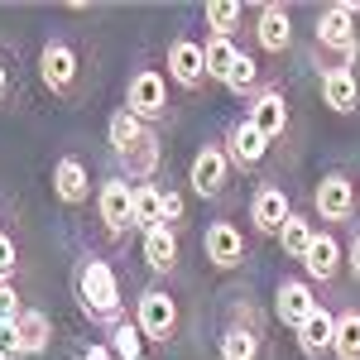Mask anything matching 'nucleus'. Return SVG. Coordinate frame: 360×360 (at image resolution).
Wrapping results in <instances>:
<instances>
[{
  "label": "nucleus",
  "mask_w": 360,
  "mask_h": 360,
  "mask_svg": "<svg viewBox=\"0 0 360 360\" xmlns=\"http://www.w3.org/2000/svg\"><path fill=\"white\" fill-rule=\"evenodd\" d=\"M72 293H77V307L91 322H101V327L125 322V293H120V278H115L111 259L82 255L77 269H72Z\"/></svg>",
  "instance_id": "1"
},
{
  "label": "nucleus",
  "mask_w": 360,
  "mask_h": 360,
  "mask_svg": "<svg viewBox=\"0 0 360 360\" xmlns=\"http://www.w3.org/2000/svg\"><path fill=\"white\" fill-rule=\"evenodd\" d=\"M312 44H317V53H327L322 68H356V58H360V5L336 0L327 10H317Z\"/></svg>",
  "instance_id": "2"
},
{
  "label": "nucleus",
  "mask_w": 360,
  "mask_h": 360,
  "mask_svg": "<svg viewBox=\"0 0 360 360\" xmlns=\"http://www.w3.org/2000/svg\"><path fill=\"white\" fill-rule=\"evenodd\" d=\"M360 212V183L346 168H327L317 183H312V217L327 226V231H351Z\"/></svg>",
  "instance_id": "3"
},
{
  "label": "nucleus",
  "mask_w": 360,
  "mask_h": 360,
  "mask_svg": "<svg viewBox=\"0 0 360 360\" xmlns=\"http://www.w3.org/2000/svg\"><path fill=\"white\" fill-rule=\"evenodd\" d=\"M125 111L139 115L149 130H159L173 120V101H168V72L154 63H139L135 72L125 77Z\"/></svg>",
  "instance_id": "4"
},
{
  "label": "nucleus",
  "mask_w": 360,
  "mask_h": 360,
  "mask_svg": "<svg viewBox=\"0 0 360 360\" xmlns=\"http://www.w3.org/2000/svg\"><path fill=\"white\" fill-rule=\"evenodd\" d=\"M221 360H259L264 356V317L250 298H236L221 322V341H217Z\"/></svg>",
  "instance_id": "5"
},
{
  "label": "nucleus",
  "mask_w": 360,
  "mask_h": 360,
  "mask_svg": "<svg viewBox=\"0 0 360 360\" xmlns=\"http://www.w3.org/2000/svg\"><path fill=\"white\" fill-rule=\"evenodd\" d=\"M39 82L53 91L58 101H77L82 96V53L72 49V39H44V49H39Z\"/></svg>",
  "instance_id": "6"
},
{
  "label": "nucleus",
  "mask_w": 360,
  "mask_h": 360,
  "mask_svg": "<svg viewBox=\"0 0 360 360\" xmlns=\"http://www.w3.org/2000/svg\"><path fill=\"white\" fill-rule=\"evenodd\" d=\"M231 178H236V164H231L221 139L197 144L193 164H188V188H193V197H202V202H226L231 197Z\"/></svg>",
  "instance_id": "7"
},
{
  "label": "nucleus",
  "mask_w": 360,
  "mask_h": 360,
  "mask_svg": "<svg viewBox=\"0 0 360 360\" xmlns=\"http://www.w3.org/2000/svg\"><path fill=\"white\" fill-rule=\"evenodd\" d=\"M135 322L144 341H154V346H168V341H178V327H183V312H178V298L168 293L164 283H149V288H139L135 298Z\"/></svg>",
  "instance_id": "8"
},
{
  "label": "nucleus",
  "mask_w": 360,
  "mask_h": 360,
  "mask_svg": "<svg viewBox=\"0 0 360 360\" xmlns=\"http://www.w3.org/2000/svg\"><path fill=\"white\" fill-rule=\"evenodd\" d=\"M96 221H101V231H106L111 240H120V236L135 231V183H130V178L106 173V178L96 183Z\"/></svg>",
  "instance_id": "9"
},
{
  "label": "nucleus",
  "mask_w": 360,
  "mask_h": 360,
  "mask_svg": "<svg viewBox=\"0 0 360 360\" xmlns=\"http://www.w3.org/2000/svg\"><path fill=\"white\" fill-rule=\"evenodd\" d=\"M202 259H207L217 274H236V269H245V259H250L245 226H236L231 217L207 221V231H202Z\"/></svg>",
  "instance_id": "10"
},
{
  "label": "nucleus",
  "mask_w": 360,
  "mask_h": 360,
  "mask_svg": "<svg viewBox=\"0 0 360 360\" xmlns=\"http://www.w3.org/2000/svg\"><path fill=\"white\" fill-rule=\"evenodd\" d=\"M341 274H346V250H341V236L327 231V226H317V236H312V245L303 255V278L312 288H327L336 293L341 288Z\"/></svg>",
  "instance_id": "11"
},
{
  "label": "nucleus",
  "mask_w": 360,
  "mask_h": 360,
  "mask_svg": "<svg viewBox=\"0 0 360 360\" xmlns=\"http://www.w3.org/2000/svg\"><path fill=\"white\" fill-rule=\"evenodd\" d=\"M250 34H255V49L264 58H288L293 53V10L278 5V0H264L250 10Z\"/></svg>",
  "instance_id": "12"
},
{
  "label": "nucleus",
  "mask_w": 360,
  "mask_h": 360,
  "mask_svg": "<svg viewBox=\"0 0 360 360\" xmlns=\"http://www.w3.org/2000/svg\"><path fill=\"white\" fill-rule=\"evenodd\" d=\"M245 120L264 139H269V144H274V139H283L288 130H293V106H288V91H283L278 82H264L245 101Z\"/></svg>",
  "instance_id": "13"
},
{
  "label": "nucleus",
  "mask_w": 360,
  "mask_h": 360,
  "mask_svg": "<svg viewBox=\"0 0 360 360\" xmlns=\"http://www.w3.org/2000/svg\"><path fill=\"white\" fill-rule=\"evenodd\" d=\"M317 307H322V298H317V288H312L303 274H283L274 283V322H278V327L298 332Z\"/></svg>",
  "instance_id": "14"
},
{
  "label": "nucleus",
  "mask_w": 360,
  "mask_h": 360,
  "mask_svg": "<svg viewBox=\"0 0 360 360\" xmlns=\"http://www.w3.org/2000/svg\"><path fill=\"white\" fill-rule=\"evenodd\" d=\"M164 68H168V82L183 86V91H202L207 86V58H202V44L193 34H173L168 39Z\"/></svg>",
  "instance_id": "15"
},
{
  "label": "nucleus",
  "mask_w": 360,
  "mask_h": 360,
  "mask_svg": "<svg viewBox=\"0 0 360 360\" xmlns=\"http://www.w3.org/2000/svg\"><path fill=\"white\" fill-rule=\"evenodd\" d=\"M293 217V197H288V188L283 183H259L255 193H250V231L255 236H269L274 240L278 226Z\"/></svg>",
  "instance_id": "16"
},
{
  "label": "nucleus",
  "mask_w": 360,
  "mask_h": 360,
  "mask_svg": "<svg viewBox=\"0 0 360 360\" xmlns=\"http://www.w3.org/2000/svg\"><path fill=\"white\" fill-rule=\"evenodd\" d=\"M53 197L72 212L96 197V183H91V168H86L82 154H58L53 159Z\"/></svg>",
  "instance_id": "17"
},
{
  "label": "nucleus",
  "mask_w": 360,
  "mask_h": 360,
  "mask_svg": "<svg viewBox=\"0 0 360 360\" xmlns=\"http://www.w3.org/2000/svg\"><path fill=\"white\" fill-rule=\"evenodd\" d=\"M221 144H226V154H231V164H236V173H255V168H264V159H269V149H274V144H269V139L259 135V130L250 125L245 115L226 125Z\"/></svg>",
  "instance_id": "18"
},
{
  "label": "nucleus",
  "mask_w": 360,
  "mask_h": 360,
  "mask_svg": "<svg viewBox=\"0 0 360 360\" xmlns=\"http://www.w3.org/2000/svg\"><path fill=\"white\" fill-rule=\"evenodd\" d=\"M317 96L336 115L360 111V72L356 68H317Z\"/></svg>",
  "instance_id": "19"
},
{
  "label": "nucleus",
  "mask_w": 360,
  "mask_h": 360,
  "mask_svg": "<svg viewBox=\"0 0 360 360\" xmlns=\"http://www.w3.org/2000/svg\"><path fill=\"white\" fill-rule=\"evenodd\" d=\"M139 259L149 264V274H178V259H183V236L173 231V226H154V231H144L139 236Z\"/></svg>",
  "instance_id": "20"
},
{
  "label": "nucleus",
  "mask_w": 360,
  "mask_h": 360,
  "mask_svg": "<svg viewBox=\"0 0 360 360\" xmlns=\"http://www.w3.org/2000/svg\"><path fill=\"white\" fill-rule=\"evenodd\" d=\"M149 135H154V130H149L139 115H130L125 106H115L111 120H106V144H111V159H115V164H120V159H130Z\"/></svg>",
  "instance_id": "21"
},
{
  "label": "nucleus",
  "mask_w": 360,
  "mask_h": 360,
  "mask_svg": "<svg viewBox=\"0 0 360 360\" xmlns=\"http://www.w3.org/2000/svg\"><path fill=\"white\" fill-rule=\"evenodd\" d=\"M332 332H336V312L322 303V307H317V312L303 322V327L293 332V341H298L303 360H327V356H332Z\"/></svg>",
  "instance_id": "22"
},
{
  "label": "nucleus",
  "mask_w": 360,
  "mask_h": 360,
  "mask_svg": "<svg viewBox=\"0 0 360 360\" xmlns=\"http://www.w3.org/2000/svg\"><path fill=\"white\" fill-rule=\"evenodd\" d=\"M15 332H20L25 360H34V356H44V351L53 346V317H49L44 307H25V317L15 322Z\"/></svg>",
  "instance_id": "23"
},
{
  "label": "nucleus",
  "mask_w": 360,
  "mask_h": 360,
  "mask_svg": "<svg viewBox=\"0 0 360 360\" xmlns=\"http://www.w3.org/2000/svg\"><path fill=\"white\" fill-rule=\"evenodd\" d=\"M312 236H317V221H312V212H298L293 207V217L278 226V250H283V259H298L303 264V255H307V245H312Z\"/></svg>",
  "instance_id": "24"
},
{
  "label": "nucleus",
  "mask_w": 360,
  "mask_h": 360,
  "mask_svg": "<svg viewBox=\"0 0 360 360\" xmlns=\"http://www.w3.org/2000/svg\"><path fill=\"white\" fill-rule=\"evenodd\" d=\"M332 360H360V307H336V332H332Z\"/></svg>",
  "instance_id": "25"
},
{
  "label": "nucleus",
  "mask_w": 360,
  "mask_h": 360,
  "mask_svg": "<svg viewBox=\"0 0 360 360\" xmlns=\"http://www.w3.org/2000/svg\"><path fill=\"white\" fill-rule=\"evenodd\" d=\"M202 20H207V34H217V39H236V34L245 29V5H240V0H207Z\"/></svg>",
  "instance_id": "26"
},
{
  "label": "nucleus",
  "mask_w": 360,
  "mask_h": 360,
  "mask_svg": "<svg viewBox=\"0 0 360 360\" xmlns=\"http://www.w3.org/2000/svg\"><path fill=\"white\" fill-rule=\"evenodd\" d=\"M240 53H245V49H240L236 39H217V34H207V39H202V58H207V82H226Z\"/></svg>",
  "instance_id": "27"
},
{
  "label": "nucleus",
  "mask_w": 360,
  "mask_h": 360,
  "mask_svg": "<svg viewBox=\"0 0 360 360\" xmlns=\"http://www.w3.org/2000/svg\"><path fill=\"white\" fill-rule=\"evenodd\" d=\"M164 226V188L159 183H135V231H154Z\"/></svg>",
  "instance_id": "28"
},
{
  "label": "nucleus",
  "mask_w": 360,
  "mask_h": 360,
  "mask_svg": "<svg viewBox=\"0 0 360 360\" xmlns=\"http://www.w3.org/2000/svg\"><path fill=\"white\" fill-rule=\"evenodd\" d=\"M226 91H231V96H255V91H259V86H264V68H259V58L255 53H240L236 58V68H231V77H226Z\"/></svg>",
  "instance_id": "29"
},
{
  "label": "nucleus",
  "mask_w": 360,
  "mask_h": 360,
  "mask_svg": "<svg viewBox=\"0 0 360 360\" xmlns=\"http://www.w3.org/2000/svg\"><path fill=\"white\" fill-rule=\"evenodd\" d=\"M111 356L115 360H144V332H139L135 317H125V322H115L111 327Z\"/></svg>",
  "instance_id": "30"
},
{
  "label": "nucleus",
  "mask_w": 360,
  "mask_h": 360,
  "mask_svg": "<svg viewBox=\"0 0 360 360\" xmlns=\"http://www.w3.org/2000/svg\"><path fill=\"white\" fill-rule=\"evenodd\" d=\"M25 317V298H20V283L15 278H0V327H15Z\"/></svg>",
  "instance_id": "31"
},
{
  "label": "nucleus",
  "mask_w": 360,
  "mask_h": 360,
  "mask_svg": "<svg viewBox=\"0 0 360 360\" xmlns=\"http://www.w3.org/2000/svg\"><path fill=\"white\" fill-rule=\"evenodd\" d=\"M164 226H173L178 236L188 226V197H183V188H173V183L164 188Z\"/></svg>",
  "instance_id": "32"
},
{
  "label": "nucleus",
  "mask_w": 360,
  "mask_h": 360,
  "mask_svg": "<svg viewBox=\"0 0 360 360\" xmlns=\"http://www.w3.org/2000/svg\"><path fill=\"white\" fill-rule=\"evenodd\" d=\"M341 250H346V274H351V278L360 283V226H351V231H346Z\"/></svg>",
  "instance_id": "33"
},
{
  "label": "nucleus",
  "mask_w": 360,
  "mask_h": 360,
  "mask_svg": "<svg viewBox=\"0 0 360 360\" xmlns=\"http://www.w3.org/2000/svg\"><path fill=\"white\" fill-rule=\"evenodd\" d=\"M15 264H20V245H15V236L0 231V278H15Z\"/></svg>",
  "instance_id": "34"
},
{
  "label": "nucleus",
  "mask_w": 360,
  "mask_h": 360,
  "mask_svg": "<svg viewBox=\"0 0 360 360\" xmlns=\"http://www.w3.org/2000/svg\"><path fill=\"white\" fill-rule=\"evenodd\" d=\"M0 360H25V346H20L15 327H0Z\"/></svg>",
  "instance_id": "35"
},
{
  "label": "nucleus",
  "mask_w": 360,
  "mask_h": 360,
  "mask_svg": "<svg viewBox=\"0 0 360 360\" xmlns=\"http://www.w3.org/2000/svg\"><path fill=\"white\" fill-rule=\"evenodd\" d=\"M10 91H15V72H10V63L0 58V106L10 101Z\"/></svg>",
  "instance_id": "36"
},
{
  "label": "nucleus",
  "mask_w": 360,
  "mask_h": 360,
  "mask_svg": "<svg viewBox=\"0 0 360 360\" xmlns=\"http://www.w3.org/2000/svg\"><path fill=\"white\" fill-rule=\"evenodd\" d=\"M77 360H115V356H111V346H101V341H91V346H86V351H82Z\"/></svg>",
  "instance_id": "37"
},
{
  "label": "nucleus",
  "mask_w": 360,
  "mask_h": 360,
  "mask_svg": "<svg viewBox=\"0 0 360 360\" xmlns=\"http://www.w3.org/2000/svg\"><path fill=\"white\" fill-rule=\"evenodd\" d=\"M144 360H149V356H144Z\"/></svg>",
  "instance_id": "38"
}]
</instances>
